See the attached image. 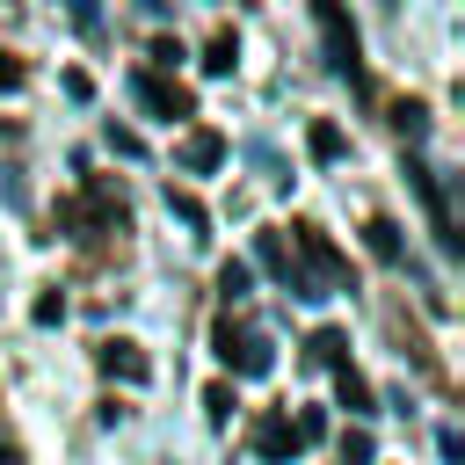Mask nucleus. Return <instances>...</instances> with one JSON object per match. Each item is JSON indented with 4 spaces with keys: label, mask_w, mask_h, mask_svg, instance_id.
Wrapping results in <instances>:
<instances>
[]
</instances>
